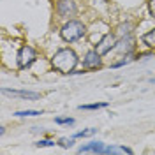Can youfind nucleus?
Wrapping results in <instances>:
<instances>
[{
	"label": "nucleus",
	"instance_id": "2eb2a0df",
	"mask_svg": "<svg viewBox=\"0 0 155 155\" xmlns=\"http://www.w3.org/2000/svg\"><path fill=\"white\" fill-rule=\"evenodd\" d=\"M42 115V111H39V109H25V111H16L14 116H18V118H25V116H39Z\"/></svg>",
	"mask_w": 155,
	"mask_h": 155
},
{
	"label": "nucleus",
	"instance_id": "1a4fd4ad",
	"mask_svg": "<svg viewBox=\"0 0 155 155\" xmlns=\"http://www.w3.org/2000/svg\"><path fill=\"white\" fill-rule=\"evenodd\" d=\"M104 148L106 145L102 143V141H95V139H92L90 143H85V145H81L78 148V153H104Z\"/></svg>",
	"mask_w": 155,
	"mask_h": 155
},
{
	"label": "nucleus",
	"instance_id": "7ed1b4c3",
	"mask_svg": "<svg viewBox=\"0 0 155 155\" xmlns=\"http://www.w3.org/2000/svg\"><path fill=\"white\" fill-rule=\"evenodd\" d=\"M35 62H37V51H35V48H32L28 44L19 48L18 55H16V65H18L19 71L30 69Z\"/></svg>",
	"mask_w": 155,
	"mask_h": 155
},
{
	"label": "nucleus",
	"instance_id": "6e6552de",
	"mask_svg": "<svg viewBox=\"0 0 155 155\" xmlns=\"http://www.w3.org/2000/svg\"><path fill=\"white\" fill-rule=\"evenodd\" d=\"M2 94L11 97H19V99H28V101H37L41 99V94L39 92H32V90H14V88H2Z\"/></svg>",
	"mask_w": 155,
	"mask_h": 155
},
{
	"label": "nucleus",
	"instance_id": "6ab92c4d",
	"mask_svg": "<svg viewBox=\"0 0 155 155\" xmlns=\"http://www.w3.org/2000/svg\"><path fill=\"white\" fill-rule=\"evenodd\" d=\"M57 143L53 141V139H39L37 143H35V146H55Z\"/></svg>",
	"mask_w": 155,
	"mask_h": 155
},
{
	"label": "nucleus",
	"instance_id": "20e7f679",
	"mask_svg": "<svg viewBox=\"0 0 155 155\" xmlns=\"http://www.w3.org/2000/svg\"><path fill=\"white\" fill-rule=\"evenodd\" d=\"M55 11H57V16L62 19H72L78 16L79 12V5H78L76 0H57L55 4Z\"/></svg>",
	"mask_w": 155,
	"mask_h": 155
},
{
	"label": "nucleus",
	"instance_id": "f257e3e1",
	"mask_svg": "<svg viewBox=\"0 0 155 155\" xmlns=\"http://www.w3.org/2000/svg\"><path fill=\"white\" fill-rule=\"evenodd\" d=\"M49 62H51L53 71H57L60 74H72L76 71V67L79 65L81 58L71 46H65V48L57 49Z\"/></svg>",
	"mask_w": 155,
	"mask_h": 155
},
{
	"label": "nucleus",
	"instance_id": "9b49d317",
	"mask_svg": "<svg viewBox=\"0 0 155 155\" xmlns=\"http://www.w3.org/2000/svg\"><path fill=\"white\" fill-rule=\"evenodd\" d=\"M139 41L143 42V46H146L148 49L155 51V27H152L148 32H145V34L139 37Z\"/></svg>",
	"mask_w": 155,
	"mask_h": 155
},
{
	"label": "nucleus",
	"instance_id": "ddd939ff",
	"mask_svg": "<svg viewBox=\"0 0 155 155\" xmlns=\"http://www.w3.org/2000/svg\"><path fill=\"white\" fill-rule=\"evenodd\" d=\"M107 107V102H94V104H81L78 106V109L81 111H95V109H104Z\"/></svg>",
	"mask_w": 155,
	"mask_h": 155
},
{
	"label": "nucleus",
	"instance_id": "dca6fc26",
	"mask_svg": "<svg viewBox=\"0 0 155 155\" xmlns=\"http://www.w3.org/2000/svg\"><path fill=\"white\" fill-rule=\"evenodd\" d=\"M97 130H99V129H94V127H92V129H85V130H79V132H76L72 137H74V139H79V137H90V136H95Z\"/></svg>",
	"mask_w": 155,
	"mask_h": 155
},
{
	"label": "nucleus",
	"instance_id": "f8f14e48",
	"mask_svg": "<svg viewBox=\"0 0 155 155\" xmlns=\"http://www.w3.org/2000/svg\"><path fill=\"white\" fill-rule=\"evenodd\" d=\"M104 153H109V155H113V153H132V148L111 145V146H106V148H104Z\"/></svg>",
	"mask_w": 155,
	"mask_h": 155
},
{
	"label": "nucleus",
	"instance_id": "4468645a",
	"mask_svg": "<svg viewBox=\"0 0 155 155\" xmlns=\"http://www.w3.org/2000/svg\"><path fill=\"white\" fill-rule=\"evenodd\" d=\"M122 60H116V62H113L111 64V69H120L124 67V65H127V64H130L134 58H132V55H125V57H120Z\"/></svg>",
	"mask_w": 155,
	"mask_h": 155
},
{
	"label": "nucleus",
	"instance_id": "aec40b11",
	"mask_svg": "<svg viewBox=\"0 0 155 155\" xmlns=\"http://www.w3.org/2000/svg\"><path fill=\"white\" fill-rule=\"evenodd\" d=\"M146 7H148L150 16H152V18H155V0H148V2H146Z\"/></svg>",
	"mask_w": 155,
	"mask_h": 155
},
{
	"label": "nucleus",
	"instance_id": "0eeeda50",
	"mask_svg": "<svg viewBox=\"0 0 155 155\" xmlns=\"http://www.w3.org/2000/svg\"><path fill=\"white\" fill-rule=\"evenodd\" d=\"M136 49V41L132 35H127V37H120L118 39V42H116L115 46V51L116 53H120V57H124V55H132Z\"/></svg>",
	"mask_w": 155,
	"mask_h": 155
},
{
	"label": "nucleus",
	"instance_id": "a211bd4d",
	"mask_svg": "<svg viewBox=\"0 0 155 155\" xmlns=\"http://www.w3.org/2000/svg\"><path fill=\"white\" fill-rule=\"evenodd\" d=\"M58 146H62V148H71V146L74 145V137H60L57 141Z\"/></svg>",
	"mask_w": 155,
	"mask_h": 155
},
{
	"label": "nucleus",
	"instance_id": "f03ea898",
	"mask_svg": "<svg viewBox=\"0 0 155 155\" xmlns=\"http://www.w3.org/2000/svg\"><path fill=\"white\" fill-rule=\"evenodd\" d=\"M60 39L64 41V42H67V44H74L78 41H81V39L87 35V25L81 21V19H67L62 27H60Z\"/></svg>",
	"mask_w": 155,
	"mask_h": 155
},
{
	"label": "nucleus",
	"instance_id": "39448f33",
	"mask_svg": "<svg viewBox=\"0 0 155 155\" xmlns=\"http://www.w3.org/2000/svg\"><path fill=\"white\" fill-rule=\"evenodd\" d=\"M81 65H83V69L85 71H99V69L104 67V62H102V55L97 51L95 48H90L83 55V58H81Z\"/></svg>",
	"mask_w": 155,
	"mask_h": 155
},
{
	"label": "nucleus",
	"instance_id": "423d86ee",
	"mask_svg": "<svg viewBox=\"0 0 155 155\" xmlns=\"http://www.w3.org/2000/svg\"><path fill=\"white\" fill-rule=\"evenodd\" d=\"M116 42H118V37H116V34L115 32H106L102 37L97 41L95 44H94V48L102 55V57H106L107 53H111V51H115V46H116Z\"/></svg>",
	"mask_w": 155,
	"mask_h": 155
},
{
	"label": "nucleus",
	"instance_id": "f3484780",
	"mask_svg": "<svg viewBox=\"0 0 155 155\" xmlns=\"http://www.w3.org/2000/svg\"><path fill=\"white\" fill-rule=\"evenodd\" d=\"M74 118H71V116H57L55 118V124L57 125H74Z\"/></svg>",
	"mask_w": 155,
	"mask_h": 155
},
{
	"label": "nucleus",
	"instance_id": "9d476101",
	"mask_svg": "<svg viewBox=\"0 0 155 155\" xmlns=\"http://www.w3.org/2000/svg\"><path fill=\"white\" fill-rule=\"evenodd\" d=\"M132 32H134V23L132 21H124V23H120L118 27L115 28V34L116 37H127V35H132Z\"/></svg>",
	"mask_w": 155,
	"mask_h": 155
}]
</instances>
